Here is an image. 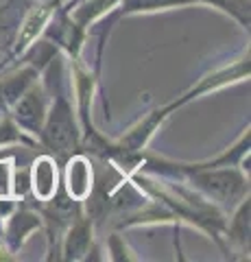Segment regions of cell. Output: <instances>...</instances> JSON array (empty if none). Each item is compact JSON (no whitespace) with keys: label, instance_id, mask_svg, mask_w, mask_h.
Masks as SVG:
<instances>
[{"label":"cell","instance_id":"9a60e30c","mask_svg":"<svg viewBox=\"0 0 251 262\" xmlns=\"http://www.w3.org/2000/svg\"><path fill=\"white\" fill-rule=\"evenodd\" d=\"M0 196H3V194H0Z\"/></svg>","mask_w":251,"mask_h":262},{"label":"cell","instance_id":"3957f363","mask_svg":"<svg viewBox=\"0 0 251 262\" xmlns=\"http://www.w3.org/2000/svg\"><path fill=\"white\" fill-rule=\"evenodd\" d=\"M99 253H105L103 241L96 236L92 219L81 214L66 227L59 243V260L63 262H85V260H103Z\"/></svg>","mask_w":251,"mask_h":262},{"label":"cell","instance_id":"5bb4252c","mask_svg":"<svg viewBox=\"0 0 251 262\" xmlns=\"http://www.w3.org/2000/svg\"><path fill=\"white\" fill-rule=\"evenodd\" d=\"M7 63V55L3 53V51H0V68H3V66Z\"/></svg>","mask_w":251,"mask_h":262},{"label":"cell","instance_id":"8fae6325","mask_svg":"<svg viewBox=\"0 0 251 262\" xmlns=\"http://www.w3.org/2000/svg\"><path fill=\"white\" fill-rule=\"evenodd\" d=\"M197 5H208L212 9L230 15L234 22H238L242 29L249 31L251 24V3L249 0H194Z\"/></svg>","mask_w":251,"mask_h":262},{"label":"cell","instance_id":"6da1fadb","mask_svg":"<svg viewBox=\"0 0 251 262\" xmlns=\"http://www.w3.org/2000/svg\"><path fill=\"white\" fill-rule=\"evenodd\" d=\"M39 77L48 88L51 103H48L46 120L37 136V142L42 151L63 162L68 155L81 151V125L75 112V103H72L68 61L63 53L55 55Z\"/></svg>","mask_w":251,"mask_h":262},{"label":"cell","instance_id":"30bf717a","mask_svg":"<svg viewBox=\"0 0 251 262\" xmlns=\"http://www.w3.org/2000/svg\"><path fill=\"white\" fill-rule=\"evenodd\" d=\"M18 144L33 146V149H42L35 138L24 134V131L15 125V120L11 118L9 105H7L3 101V96H0V149H5V146H18Z\"/></svg>","mask_w":251,"mask_h":262},{"label":"cell","instance_id":"7c38bea8","mask_svg":"<svg viewBox=\"0 0 251 262\" xmlns=\"http://www.w3.org/2000/svg\"><path fill=\"white\" fill-rule=\"evenodd\" d=\"M15 258L18 256H15V253L5 245V241L0 238V260H15Z\"/></svg>","mask_w":251,"mask_h":262},{"label":"cell","instance_id":"5b68a950","mask_svg":"<svg viewBox=\"0 0 251 262\" xmlns=\"http://www.w3.org/2000/svg\"><path fill=\"white\" fill-rule=\"evenodd\" d=\"M37 232H42V216L33 208V203L27 199H20L18 206L0 221V238L15 256L31 241V236Z\"/></svg>","mask_w":251,"mask_h":262},{"label":"cell","instance_id":"7a4b0ae2","mask_svg":"<svg viewBox=\"0 0 251 262\" xmlns=\"http://www.w3.org/2000/svg\"><path fill=\"white\" fill-rule=\"evenodd\" d=\"M249 72H251V61H249V48H247L240 57L232 59L230 63H223V66H218V68H214L212 72L203 75L197 83L190 85L177 98H173L168 105H171L173 112H177V110L186 107L188 103L197 101V98H201V96L216 92V90H223V88L242 83V81H249Z\"/></svg>","mask_w":251,"mask_h":262},{"label":"cell","instance_id":"8992f818","mask_svg":"<svg viewBox=\"0 0 251 262\" xmlns=\"http://www.w3.org/2000/svg\"><path fill=\"white\" fill-rule=\"evenodd\" d=\"M249 216H251V196H245L234 208L223 227V245L221 251L225 258L232 260H249Z\"/></svg>","mask_w":251,"mask_h":262},{"label":"cell","instance_id":"277c9868","mask_svg":"<svg viewBox=\"0 0 251 262\" xmlns=\"http://www.w3.org/2000/svg\"><path fill=\"white\" fill-rule=\"evenodd\" d=\"M48 103H51V94H48V88L44 85L42 77H39L24 90L18 101L9 107L11 118L24 134H29L31 138L37 140L39 131L44 127V120H46Z\"/></svg>","mask_w":251,"mask_h":262},{"label":"cell","instance_id":"4fadbf2b","mask_svg":"<svg viewBox=\"0 0 251 262\" xmlns=\"http://www.w3.org/2000/svg\"><path fill=\"white\" fill-rule=\"evenodd\" d=\"M35 3H44V5H55V7H61L66 0H35Z\"/></svg>","mask_w":251,"mask_h":262},{"label":"cell","instance_id":"ba28073f","mask_svg":"<svg viewBox=\"0 0 251 262\" xmlns=\"http://www.w3.org/2000/svg\"><path fill=\"white\" fill-rule=\"evenodd\" d=\"M94 160L83 151L68 155L61 162V188L75 201L83 203L94 188Z\"/></svg>","mask_w":251,"mask_h":262},{"label":"cell","instance_id":"9c48e42d","mask_svg":"<svg viewBox=\"0 0 251 262\" xmlns=\"http://www.w3.org/2000/svg\"><path fill=\"white\" fill-rule=\"evenodd\" d=\"M33 5L35 0H0V51L7 55V61H9L20 24Z\"/></svg>","mask_w":251,"mask_h":262},{"label":"cell","instance_id":"52a82bcc","mask_svg":"<svg viewBox=\"0 0 251 262\" xmlns=\"http://www.w3.org/2000/svg\"><path fill=\"white\" fill-rule=\"evenodd\" d=\"M61 186V162L46 151H37L29 162V196L31 201H48Z\"/></svg>","mask_w":251,"mask_h":262}]
</instances>
